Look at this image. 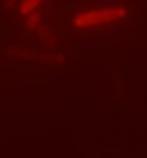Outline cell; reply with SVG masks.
<instances>
[{
  "label": "cell",
  "mask_w": 147,
  "mask_h": 158,
  "mask_svg": "<svg viewBox=\"0 0 147 158\" xmlns=\"http://www.w3.org/2000/svg\"><path fill=\"white\" fill-rule=\"evenodd\" d=\"M124 16H126V9L124 7L110 6V7L93 9V10H85L82 13H78L74 19V23L78 27H91V26L118 20Z\"/></svg>",
  "instance_id": "obj_1"
},
{
  "label": "cell",
  "mask_w": 147,
  "mask_h": 158,
  "mask_svg": "<svg viewBox=\"0 0 147 158\" xmlns=\"http://www.w3.org/2000/svg\"><path fill=\"white\" fill-rule=\"evenodd\" d=\"M36 6H39V2H25V3L20 6V12L23 15H28V13L35 12Z\"/></svg>",
  "instance_id": "obj_2"
}]
</instances>
